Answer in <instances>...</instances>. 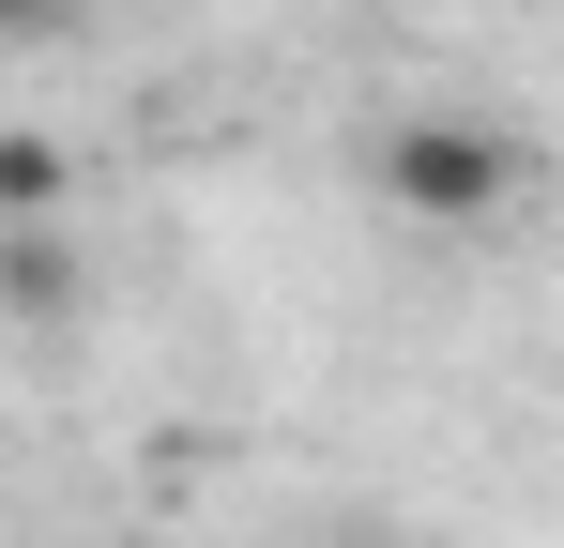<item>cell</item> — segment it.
Returning <instances> with one entry per match:
<instances>
[{
    "mask_svg": "<svg viewBox=\"0 0 564 548\" xmlns=\"http://www.w3.org/2000/svg\"><path fill=\"white\" fill-rule=\"evenodd\" d=\"M381 198L427 213V229H488V213L519 198V153H503L488 122H397V138H381Z\"/></svg>",
    "mask_w": 564,
    "mask_h": 548,
    "instance_id": "6da1fadb",
    "label": "cell"
},
{
    "mask_svg": "<svg viewBox=\"0 0 564 548\" xmlns=\"http://www.w3.org/2000/svg\"><path fill=\"white\" fill-rule=\"evenodd\" d=\"M62 198H77V168H62V138H0V213H15V229H46Z\"/></svg>",
    "mask_w": 564,
    "mask_h": 548,
    "instance_id": "7a4b0ae2",
    "label": "cell"
},
{
    "mask_svg": "<svg viewBox=\"0 0 564 548\" xmlns=\"http://www.w3.org/2000/svg\"><path fill=\"white\" fill-rule=\"evenodd\" d=\"M62 31V0H0V46H46Z\"/></svg>",
    "mask_w": 564,
    "mask_h": 548,
    "instance_id": "3957f363",
    "label": "cell"
}]
</instances>
